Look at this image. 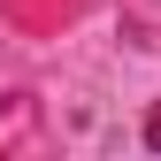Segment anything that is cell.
Instances as JSON below:
<instances>
[{"instance_id":"obj_1","label":"cell","mask_w":161,"mask_h":161,"mask_svg":"<svg viewBox=\"0 0 161 161\" xmlns=\"http://www.w3.org/2000/svg\"><path fill=\"white\" fill-rule=\"evenodd\" d=\"M146 146H161V108H153V115H146Z\"/></svg>"}]
</instances>
